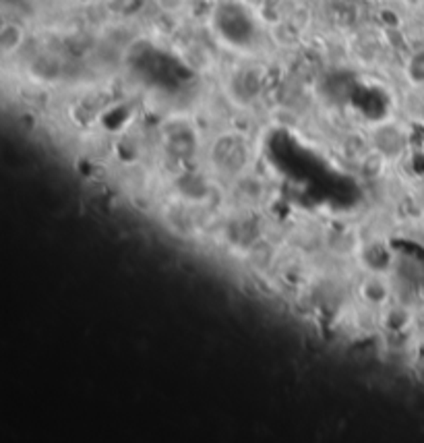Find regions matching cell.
Segmentation results:
<instances>
[{"instance_id": "6da1fadb", "label": "cell", "mask_w": 424, "mask_h": 443, "mask_svg": "<svg viewBox=\"0 0 424 443\" xmlns=\"http://www.w3.org/2000/svg\"><path fill=\"white\" fill-rule=\"evenodd\" d=\"M216 23H218V31L232 44H247L251 42L254 33L251 15L240 4H234V2H228L218 8Z\"/></svg>"}, {"instance_id": "7a4b0ae2", "label": "cell", "mask_w": 424, "mask_h": 443, "mask_svg": "<svg viewBox=\"0 0 424 443\" xmlns=\"http://www.w3.org/2000/svg\"><path fill=\"white\" fill-rule=\"evenodd\" d=\"M23 42V30L17 23H6L2 31H0V48L4 54L15 52Z\"/></svg>"}, {"instance_id": "3957f363", "label": "cell", "mask_w": 424, "mask_h": 443, "mask_svg": "<svg viewBox=\"0 0 424 443\" xmlns=\"http://www.w3.org/2000/svg\"><path fill=\"white\" fill-rule=\"evenodd\" d=\"M408 77L412 83H424V50H418L408 62Z\"/></svg>"}, {"instance_id": "277c9868", "label": "cell", "mask_w": 424, "mask_h": 443, "mask_svg": "<svg viewBox=\"0 0 424 443\" xmlns=\"http://www.w3.org/2000/svg\"><path fill=\"white\" fill-rule=\"evenodd\" d=\"M410 2H418V0H410Z\"/></svg>"}]
</instances>
